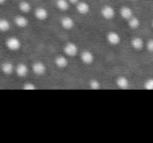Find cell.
Listing matches in <instances>:
<instances>
[{
	"label": "cell",
	"mask_w": 153,
	"mask_h": 143,
	"mask_svg": "<svg viewBox=\"0 0 153 143\" xmlns=\"http://www.w3.org/2000/svg\"><path fill=\"white\" fill-rule=\"evenodd\" d=\"M5 45L7 47L10 49V50H18V49L21 47V42L19 41V39L15 38V37H12V38H9L5 42Z\"/></svg>",
	"instance_id": "1"
},
{
	"label": "cell",
	"mask_w": 153,
	"mask_h": 143,
	"mask_svg": "<svg viewBox=\"0 0 153 143\" xmlns=\"http://www.w3.org/2000/svg\"><path fill=\"white\" fill-rule=\"evenodd\" d=\"M64 53L66 55H68V57H74L78 53V46L74 43H67L64 46Z\"/></svg>",
	"instance_id": "2"
},
{
	"label": "cell",
	"mask_w": 153,
	"mask_h": 143,
	"mask_svg": "<svg viewBox=\"0 0 153 143\" xmlns=\"http://www.w3.org/2000/svg\"><path fill=\"white\" fill-rule=\"evenodd\" d=\"M107 41H108L109 44L111 45H117L120 42H121V37L117 32H109L107 34Z\"/></svg>",
	"instance_id": "3"
},
{
	"label": "cell",
	"mask_w": 153,
	"mask_h": 143,
	"mask_svg": "<svg viewBox=\"0 0 153 143\" xmlns=\"http://www.w3.org/2000/svg\"><path fill=\"white\" fill-rule=\"evenodd\" d=\"M101 14H102V16L105 19H112L115 15V12L111 7L105 5V7H103L102 10H101Z\"/></svg>",
	"instance_id": "4"
},
{
	"label": "cell",
	"mask_w": 153,
	"mask_h": 143,
	"mask_svg": "<svg viewBox=\"0 0 153 143\" xmlns=\"http://www.w3.org/2000/svg\"><path fill=\"white\" fill-rule=\"evenodd\" d=\"M33 71L37 74V75H43L46 71V67L43 63L41 62H36L33 64Z\"/></svg>",
	"instance_id": "5"
},
{
	"label": "cell",
	"mask_w": 153,
	"mask_h": 143,
	"mask_svg": "<svg viewBox=\"0 0 153 143\" xmlns=\"http://www.w3.org/2000/svg\"><path fill=\"white\" fill-rule=\"evenodd\" d=\"M35 16L38 20H45L48 17V12L44 7H37L35 11Z\"/></svg>",
	"instance_id": "6"
},
{
	"label": "cell",
	"mask_w": 153,
	"mask_h": 143,
	"mask_svg": "<svg viewBox=\"0 0 153 143\" xmlns=\"http://www.w3.org/2000/svg\"><path fill=\"white\" fill-rule=\"evenodd\" d=\"M81 60L84 64H91L94 62V55L90 51L84 50L81 53Z\"/></svg>",
	"instance_id": "7"
},
{
	"label": "cell",
	"mask_w": 153,
	"mask_h": 143,
	"mask_svg": "<svg viewBox=\"0 0 153 143\" xmlns=\"http://www.w3.org/2000/svg\"><path fill=\"white\" fill-rule=\"evenodd\" d=\"M61 25L64 29H71L74 25V22L70 17H63L61 20Z\"/></svg>",
	"instance_id": "8"
},
{
	"label": "cell",
	"mask_w": 153,
	"mask_h": 143,
	"mask_svg": "<svg viewBox=\"0 0 153 143\" xmlns=\"http://www.w3.org/2000/svg\"><path fill=\"white\" fill-rule=\"evenodd\" d=\"M27 72H28V68L25 64L21 63V64H19V65H17V67H16V73H17V75H19L20 77L25 76L26 74H27Z\"/></svg>",
	"instance_id": "9"
},
{
	"label": "cell",
	"mask_w": 153,
	"mask_h": 143,
	"mask_svg": "<svg viewBox=\"0 0 153 143\" xmlns=\"http://www.w3.org/2000/svg\"><path fill=\"white\" fill-rule=\"evenodd\" d=\"M117 85L120 89H127L129 86V80L125 76H119L117 78Z\"/></svg>",
	"instance_id": "10"
},
{
	"label": "cell",
	"mask_w": 153,
	"mask_h": 143,
	"mask_svg": "<svg viewBox=\"0 0 153 143\" xmlns=\"http://www.w3.org/2000/svg\"><path fill=\"white\" fill-rule=\"evenodd\" d=\"M121 16L126 20H129L131 17H133V13H132V10L128 7H123L121 9Z\"/></svg>",
	"instance_id": "11"
},
{
	"label": "cell",
	"mask_w": 153,
	"mask_h": 143,
	"mask_svg": "<svg viewBox=\"0 0 153 143\" xmlns=\"http://www.w3.org/2000/svg\"><path fill=\"white\" fill-rule=\"evenodd\" d=\"M55 63H56V65H57V67H59V68H65L66 66L68 65L67 59H66L65 57H63V55H60V57H56Z\"/></svg>",
	"instance_id": "12"
},
{
	"label": "cell",
	"mask_w": 153,
	"mask_h": 143,
	"mask_svg": "<svg viewBox=\"0 0 153 143\" xmlns=\"http://www.w3.org/2000/svg\"><path fill=\"white\" fill-rule=\"evenodd\" d=\"M1 70H2V72L4 74L10 75V74H12V73H13V71H14L13 64L9 63V62H7V63H3L2 65H1Z\"/></svg>",
	"instance_id": "13"
},
{
	"label": "cell",
	"mask_w": 153,
	"mask_h": 143,
	"mask_svg": "<svg viewBox=\"0 0 153 143\" xmlns=\"http://www.w3.org/2000/svg\"><path fill=\"white\" fill-rule=\"evenodd\" d=\"M76 10H78V12H79L80 14H87L88 12H89V5H88L87 2H84V1H82V2H79L78 3V5H76Z\"/></svg>",
	"instance_id": "14"
},
{
	"label": "cell",
	"mask_w": 153,
	"mask_h": 143,
	"mask_svg": "<svg viewBox=\"0 0 153 143\" xmlns=\"http://www.w3.org/2000/svg\"><path fill=\"white\" fill-rule=\"evenodd\" d=\"M131 46L136 50H140L144 47V41L140 38H134L131 40Z\"/></svg>",
	"instance_id": "15"
},
{
	"label": "cell",
	"mask_w": 153,
	"mask_h": 143,
	"mask_svg": "<svg viewBox=\"0 0 153 143\" xmlns=\"http://www.w3.org/2000/svg\"><path fill=\"white\" fill-rule=\"evenodd\" d=\"M57 7L60 10V11H67L69 9V1L68 0H57Z\"/></svg>",
	"instance_id": "16"
},
{
	"label": "cell",
	"mask_w": 153,
	"mask_h": 143,
	"mask_svg": "<svg viewBox=\"0 0 153 143\" xmlns=\"http://www.w3.org/2000/svg\"><path fill=\"white\" fill-rule=\"evenodd\" d=\"M15 23L19 27H25L28 24V20L25 17H23V16H17L15 18Z\"/></svg>",
	"instance_id": "17"
},
{
	"label": "cell",
	"mask_w": 153,
	"mask_h": 143,
	"mask_svg": "<svg viewBox=\"0 0 153 143\" xmlns=\"http://www.w3.org/2000/svg\"><path fill=\"white\" fill-rule=\"evenodd\" d=\"M128 25H129L130 28L135 29V28H137L138 26H140V20H138L136 17H131L129 20H128Z\"/></svg>",
	"instance_id": "18"
},
{
	"label": "cell",
	"mask_w": 153,
	"mask_h": 143,
	"mask_svg": "<svg viewBox=\"0 0 153 143\" xmlns=\"http://www.w3.org/2000/svg\"><path fill=\"white\" fill-rule=\"evenodd\" d=\"M19 9L20 11L22 12V13H28V12H30V4L27 2V1H22V2H20L19 4Z\"/></svg>",
	"instance_id": "19"
},
{
	"label": "cell",
	"mask_w": 153,
	"mask_h": 143,
	"mask_svg": "<svg viewBox=\"0 0 153 143\" xmlns=\"http://www.w3.org/2000/svg\"><path fill=\"white\" fill-rule=\"evenodd\" d=\"M10 22L5 19H1L0 20V30L1 32H7L10 29Z\"/></svg>",
	"instance_id": "20"
},
{
	"label": "cell",
	"mask_w": 153,
	"mask_h": 143,
	"mask_svg": "<svg viewBox=\"0 0 153 143\" xmlns=\"http://www.w3.org/2000/svg\"><path fill=\"white\" fill-rule=\"evenodd\" d=\"M89 87L92 89V90H98V89L101 88V84L99 80H91L89 82Z\"/></svg>",
	"instance_id": "21"
},
{
	"label": "cell",
	"mask_w": 153,
	"mask_h": 143,
	"mask_svg": "<svg viewBox=\"0 0 153 143\" xmlns=\"http://www.w3.org/2000/svg\"><path fill=\"white\" fill-rule=\"evenodd\" d=\"M144 87H145V89H147V90H153V78L147 80L144 84Z\"/></svg>",
	"instance_id": "22"
},
{
	"label": "cell",
	"mask_w": 153,
	"mask_h": 143,
	"mask_svg": "<svg viewBox=\"0 0 153 143\" xmlns=\"http://www.w3.org/2000/svg\"><path fill=\"white\" fill-rule=\"evenodd\" d=\"M23 89L24 90H35L36 87H35V85L32 84V83H26V84L23 86Z\"/></svg>",
	"instance_id": "23"
},
{
	"label": "cell",
	"mask_w": 153,
	"mask_h": 143,
	"mask_svg": "<svg viewBox=\"0 0 153 143\" xmlns=\"http://www.w3.org/2000/svg\"><path fill=\"white\" fill-rule=\"evenodd\" d=\"M147 48H148L149 51L153 52V40H149L147 42Z\"/></svg>",
	"instance_id": "24"
},
{
	"label": "cell",
	"mask_w": 153,
	"mask_h": 143,
	"mask_svg": "<svg viewBox=\"0 0 153 143\" xmlns=\"http://www.w3.org/2000/svg\"><path fill=\"white\" fill-rule=\"evenodd\" d=\"M70 3H72V4H74V3H78L79 2V0H68Z\"/></svg>",
	"instance_id": "25"
},
{
	"label": "cell",
	"mask_w": 153,
	"mask_h": 143,
	"mask_svg": "<svg viewBox=\"0 0 153 143\" xmlns=\"http://www.w3.org/2000/svg\"><path fill=\"white\" fill-rule=\"evenodd\" d=\"M4 2H5V0H0V3H1V4H3Z\"/></svg>",
	"instance_id": "26"
},
{
	"label": "cell",
	"mask_w": 153,
	"mask_h": 143,
	"mask_svg": "<svg viewBox=\"0 0 153 143\" xmlns=\"http://www.w3.org/2000/svg\"><path fill=\"white\" fill-rule=\"evenodd\" d=\"M152 27H153V21H152Z\"/></svg>",
	"instance_id": "27"
}]
</instances>
